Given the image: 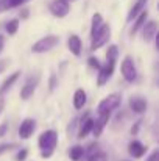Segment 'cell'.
Listing matches in <instances>:
<instances>
[{
    "label": "cell",
    "instance_id": "1",
    "mask_svg": "<svg viewBox=\"0 0 159 161\" xmlns=\"http://www.w3.org/2000/svg\"><path fill=\"white\" fill-rule=\"evenodd\" d=\"M58 135L55 130H47L39 136V147H41V157L42 158H50L56 147Z\"/></svg>",
    "mask_w": 159,
    "mask_h": 161
},
{
    "label": "cell",
    "instance_id": "2",
    "mask_svg": "<svg viewBox=\"0 0 159 161\" xmlns=\"http://www.w3.org/2000/svg\"><path fill=\"white\" fill-rule=\"evenodd\" d=\"M58 44H59V38L55 36V35H50V36H45V38L36 41L33 44L31 50L34 53H45V52H50L52 49H55Z\"/></svg>",
    "mask_w": 159,
    "mask_h": 161
},
{
    "label": "cell",
    "instance_id": "3",
    "mask_svg": "<svg viewBox=\"0 0 159 161\" xmlns=\"http://www.w3.org/2000/svg\"><path fill=\"white\" fill-rule=\"evenodd\" d=\"M109 38H111V28H109V25L103 24V25H102V28L98 30V33H97V35L92 38L91 49H92V50H97V49H100L102 46H105L106 42L109 41Z\"/></svg>",
    "mask_w": 159,
    "mask_h": 161
},
{
    "label": "cell",
    "instance_id": "4",
    "mask_svg": "<svg viewBox=\"0 0 159 161\" xmlns=\"http://www.w3.org/2000/svg\"><path fill=\"white\" fill-rule=\"evenodd\" d=\"M122 75H123V78L128 81V83H131V81H134L136 80V77H137V72H136V66H134V61L130 58V56H126L123 61H122Z\"/></svg>",
    "mask_w": 159,
    "mask_h": 161
},
{
    "label": "cell",
    "instance_id": "5",
    "mask_svg": "<svg viewBox=\"0 0 159 161\" xmlns=\"http://www.w3.org/2000/svg\"><path fill=\"white\" fill-rule=\"evenodd\" d=\"M120 94H109L108 97H105L102 102H100V105H98V113H111L112 109H115V108L120 105Z\"/></svg>",
    "mask_w": 159,
    "mask_h": 161
},
{
    "label": "cell",
    "instance_id": "6",
    "mask_svg": "<svg viewBox=\"0 0 159 161\" xmlns=\"http://www.w3.org/2000/svg\"><path fill=\"white\" fill-rule=\"evenodd\" d=\"M109 116H111V113H108V111H105V113H98L97 120H94V127H92V133H94L95 138H98V136L102 135L105 125L108 124V120H109Z\"/></svg>",
    "mask_w": 159,
    "mask_h": 161
},
{
    "label": "cell",
    "instance_id": "7",
    "mask_svg": "<svg viewBox=\"0 0 159 161\" xmlns=\"http://www.w3.org/2000/svg\"><path fill=\"white\" fill-rule=\"evenodd\" d=\"M36 130V122L33 119H25L22 120L20 127H19V136L22 139H28Z\"/></svg>",
    "mask_w": 159,
    "mask_h": 161
},
{
    "label": "cell",
    "instance_id": "8",
    "mask_svg": "<svg viewBox=\"0 0 159 161\" xmlns=\"http://www.w3.org/2000/svg\"><path fill=\"white\" fill-rule=\"evenodd\" d=\"M50 11L56 17H64L69 14V3L64 0H53L50 5Z\"/></svg>",
    "mask_w": 159,
    "mask_h": 161
},
{
    "label": "cell",
    "instance_id": "9",
    "mask_svg": "<svg viewBox=\"0 0 159 161\" xmlns=\"http://www.w3.org/2000/svg\"><path fill=\"white\" fill-rule=\"evenodd\" d=\"M92 127H94V119H91L89 114H84V117L81 119V125H80V131H78V138H80V139L86 138V136L92 131Z\"/></svg>",
    "mask_w": 159,
    "mask_h": 161
},
{
    "label": "cell",
    "instance_id": "10",
    "mask_svg": "<svg viewBox=\"0 0 159 161\" xmlns=\"http://www.w3.org/2000/svg\"><path fill=\"white\" fill-rule=\"evenodd\" d=\"M114 66H115L114 63H106L105 66L100 67V70H98V72H100V74H98V85H100V86H103L106 81L109 80V77H111L112 72H114Z\"/></svg>",
    "mask_w": 159,
    "mask_h": 161
},
{
    "label": "cell",
    "instance_id": "11",
    "mask_svg": "<svg viewBox=\"0 0 159 161\" xmlns=\"http://www.w3.org/2000/svg\"><path fill=\"white\" fill-rule=\"evenodd\" d=\"M156 35H158V22H156V20H150V22L144 27V39H145L147 42H150Z\"/></svg>",
    "mask_w": 159,
    "mask_h": 161
},
{
    "label": "cell",
    "instance_id": "12",
    "mask_svg": "<svg viewBox=\"0 0 159 161\" xmlns=\"http://www.w3.org/2000/svg\"><path fill=\"white\" fill-rule=\"evenodd\" d=\"M128 152H130L131 157L140 158V157H144V153L147 152V149H145V146L140 144L139 141H133V142L130 144V147H128Z\"/></svg>",
    "mask_w": 159,
    "mask_h": 161
},
{
    "label": "cell",
    "instance_id": "13",
    "mask_svg": "<svg viewBox=\"0 0 159 161\" xmlns=\"http://www.w3.org/2000/svg\"><path fill=\"white\" fill-rule=\"evenodd\" d=\"M130 107L134 113H144L147 109V100L142 99V97H131L130 99Z\"/></svg>",
    "mask_w": 159,
    "mask_h": 161
},
{
    "label": "cell",
    "instance_id": "14",
    "mask_svg": "<svg viewBox=\"0 0 159 161\" xmlns=\"http://www.w3.org/2000/svg\"><path fill=\"white\" fill-rule=\"evenodd\" d=\"M147 2L148 0H137L136 2V5L131 8V11H130V14H128V17H126V20L128 22H131V20H134L142 11H144V8H145V5H147Z\"/></svg>",
    "mask_w": 159,
    "mask_h": 161
},
{
    "label": "cell",
    "instance_id": "15",
    "mask_svg": "<svg viewBox=\"0 0 159 161\" xmlns=\"http://www.w3.org/2000/svg\"><path fill=\"white\" fill-rule=\"evenodd\" d=\"M67 46H69L70 52L75 55V56H80V53H81V39H80L77 35H72V36L69 38Z\"/></svg>",
    "mask_w": 159,
    "mask_h": 161
},
{
    "label": "cell",
    "instance_id": "16",
    "mask_svg": "<svg viewBox=\"0 0 159 161\" xmlns=\"http://www.w3.org/2000/svg\"><path fill=\"white\" fill-rule=\"evenodd\" d=\"M147 16H148V13H147V11H142V13L136 17V22H134V25H133V28H131V31H130L131 36H134V35L144 27V24H145V20H147Z\"/></svg>",
    "mask_w": 159,
    "mask_h": 161
},
{
    "label": "cell",
    "instance_id": "17",
    "mask_svg": "<svg viewBox=\"0 0 159 161\" xmlns=\"http://www.w3.org/2000/svg\"><path fill=\"white\" fill-rule=\"evenodd\" d=\"M20 77V72H14L13 75H9V78H6L3 83H2V86H0V97L6 92V91H9V88L16 83V80Z\"/></svg>",
    "mask_w": 159,
    "mask_h": 161
},
{
    "label": "cell",
    "instance_id": "18",
    "mask_svg": "<svg viewBox=\"0 0 159 161\" xmlns=\"http://www.w3.org/2000/svg\"><path fill=\"white\" fill-rule=\"evenodd\" d=\"M86 92L83 89H77L75 91V96H73V107L77 109H81V108L86 105Z\"/></svg>",
    "mask_w": 159,
    "mask_h": 161
},
{
    "label": "cell",
    "instance_id": "19",
    "mask_svg": "<svg viewBox=\"0 0 159 161\" xmlns=\"http://www.w3.org/2000/svg\"><path fill=\"white\" fill-rule=\"evenodd\" d=\"M102 25H103V17H102V14L95 13V14H94V17H92V30H91L92 38L98 33V30L102 28Z\"/></svg>",
    "mask_w": 159,
    "mask_h": 161
},
{
    "label": "cell",
    "instance_id": "20",
    "mask_svg": "<svg viewBox=\"0 0 159 161\" xmlns=\"http://www.w3.org/2000/svg\"><path fill=\"white\" fill-rule=\"evenodd\" d=\"M83 155H84V149H83L81 146H75V147H72V149L69 150V158L72 161L81 160Z\"/></svg>",
    "mask_w": 159,
    "mask_h": 161
},
{
    "label": "cell",
    "instance_id": "21",
    "mask_svg": "<svg viewBox=\"0 0 159 161\" xmlns=\"http://www.w3.org/2000/svg\"><path fill=\"white\" fill-rule=\"evenodd\" d=\"M34 86H36V83H27L22 88V91H20V99H24V100L30 99L33 96V92H34Z\"/></svg>",
    "mask_w": 159,
    "mask_h": 161
},
{
    "label": "cell",
    "instance_id": "22",
    "mask_svg": "<svg viewBox=\"0 0 159 161\" xmlns=\"http://www.w3.org/2000/svg\"><path fill=\"white\" fill-rule=\"evenodd\" d=\"M24 2L27 0H0V9H11V8L19 6Z\"/></svg>",
    "mask_w": 159,
    "mask_h": 161
},
{
    "label": "cell",
    "instance_id": "23",
    "mask_svg": "<svg viewBox=\"0 0 159 161\" xmlns=\"http://www.w3.org/2000/svg\"><path fill=\"white\" fill-rule=\"evenodd\" d=\"M117 56H119V49H117V46H111L109 50H108V53H106V63H114V64H115Z\"/></svg>",
    "mask_w": 159,
    "mask_h": 161
},
{
    "label": "cell",
    "instance_id": "24",
    "mask_svg": "<svg viewBox=\"0 0 159 161\" xmlns=\"http://www.w3.org/2000/svg\"><path fill=\"white\" fill-rule=\"evenodd\" d=\"M17 28H19V20L17 19H13V20H9L6 24V33H9V35L17 33Z\"/></svg>",
    "mask_w": 159,
    "mask_h": 161
},
{
    "label": "cell",
    "instance_id": "25",
    "mask_svg": "<svg viewBox=\"0 0 159 161\" xmlns=\"http://www.w3.org/2000/svg\"><path fill=\"white\" fill-rule=\"evenodd\" d=\"M89 161H108V158H106V153H103V152H97V153H94V155L91 157Z\"/></svg>",
    "mask_w": 159,
    "mask_h": 161
},
{
    "label": "cell",
    "instance_id": "26",
    "mask_svg": "<svg viewBox=\"0 0 159 161\" xmlns=\"http://www.w3.org/2000/svg\"><path fill=\"white\" fill-rule=\"evenodd\" d=\"M87 63H89V66H91L92 69H95V70H100V67H102V66H100V61H98L97 58H94V56H92V58H89V61H87Z\"/></svg>",
    "mask_w": 159,
    "mask_h": 161
},
{
    "label": "cell",
    "instance_id": "27",
    "mask_svg": "<svg viewBox=\"0 0 159 161\" xmlns=\"http://www.w3.org/2000/svg\"><path fill=\"white\" fill-rule=\"evenodd\" d=\"M16 147V144H0V155H3L5 152H9Z\"/></svg>",
    "mask_w": 159,
    "mask_h": 161
},
{
    "label": "cell",
    "instance_id": "28",
    "mask_svg": "<svg viewBox=\"0 0 159 161\" xmlns=\"http://www.w3.org/2000/svg\"><path fill=\"white\" fill-rule=\"evenodd\" d=\"M11 64V59H8V58H5V59H0V74L2 72H5L6 70V67Z\"/></svg>",
    "mask_w": 159,
    "mask_h": 161
},
{
    "label": "cell",
    "instance_id": "29",
    "mask_svg": "<svg viewBox=\"0 0 159 161\" xmlns=\"http://www.w3.org/2000/svg\"><path fill=\"white\" fill-rule=\"evenodd\" d=\"M6 131H8V124H6V122H3V124L0 125V138H2V136H5V135H6Z\"/></svg>",
    "mask_w": 159,
    "mask_h": 161
},
{
    "label": "cell",
    "instance_id": "30",
    "mask_svg": "<svg viewBox=\"0 0 159 161\" xmlns=\"http://www.w3.org/2000/svg\"><path fill=\"white\" fill-rule=\"evenodd\" d=\"M27 153H28V152H27L25 149H24V150H20V152L17 153V161H24L25 158H27Z\"/></svg>",
    "mask_w": 159,
    "mask_h": 161
},
{
    "label": "cell",
    "instance_id": "31",
    "mask_svg": "<svg viewBox=\"0 0 159 161\" xmlns=\"http://www.w3.org/2000/svg\"><path fill=\"white\" fill-rule=\"evenodd\" d=\"M158 157H159V150L156 149V150H153V153L150 155V158L147 161H158Z\"/></svg>",
    "mask_w": 159,
    "mask_h": 161
},
{
    "label": "cell",
    "instance_id": "32",
    "mask_svg": "<svg viewBox=\"0 0 159 161\" xmlns=\"http://www.w3.org/2000/svg\"><path fill=\"white\" fill-rule=\"evenodd\" d=\"M139 125H140V124H139V122H137V124H136V125H134V127H133V130H131V133H133V135H136V133H137V131H139Z\"/></svg>",
    "mask_w": 159,
    "mask_h": 161
},
{
    "label": "cell",
    "instance_id": "33",
    "mask_svg": "<svg viewBox=\"0 0 159 161\" xmlns=\"http://www.w3.org/2000/svg\"><path fill=\"white\" fill-rule=\"evenodd\" d=\"M3 47H5V38L0 35V52L3 50Z\"/></svg>",
    "mask_w": 159,
    "mask_h": 161
},
{
    "label": "cell",
    "instance_id": "34",
    "mask_svg": "<svg viewBox=\"0 0 159 161\" xmlns=\"http://www.w3.org/2000/svg\"><path fill=\"white\" fill-rule=\"evenodd\" d=\"M0 109H2V103H0Z\"/></svg>",
    "mask_w": 159,
    "mask_h": 161
}]
</instances>
